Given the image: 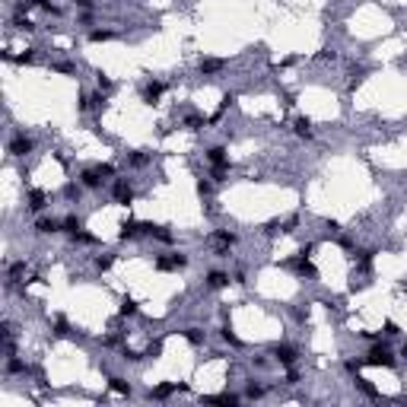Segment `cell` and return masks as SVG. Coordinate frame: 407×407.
Instances as JSON below:
<instances>
[{
    "label": "cell",
    "instance_id": "obj_1",
    "mask_svg": "<svg viewBox=\"0 0 407 407\" xmlns=\"http://www.w3.org/2000/svg\"><path fill=\"white\" fill-rule=\"evenodd\" d=\"M366 366H394V353H391V347H385V344H375L372 350L366 353Z\"/></svg>",
    "mask_w": 407,
    "mask_h": 407
},
{
    "label": "cell",
    "instance_id": "obj_2",
    "mask_svg": "<svg viewBox=\"0 0 407 407\" xmlns=\"http://www.w3.org/2000/svg\"><path fill=\"white\" fill-rule=\"evenodd\" d=\"M108 175H115V169L112 166H99V169H86V172H83V185L86 188H99L102 181L108 178Z\"/></svg>",
    "mask_w": 407,
    "mask_h": 407
},
{
    "label": "cell",
    "instance_id": "obj_3",
    "mask_svg": "<svg viewBox=\"0 0 407 407\" xmlns=\"http://www.w3.org/2000/svg\"><path fill=\"white\" fill-rule=\"evenodd\" d=\"M274 356L283 363V366H290V363L296 360V350H293V347H287V344H277V347H274Z\"/></svg>",
    "mask_w": 407,
    "mask_h": 407
},
{
    "label": "cell",
    "instance_id": "obj_4",
    "mask_svg": "<svg viewBox=\"0 0 407 407\" xmlns=\"http://www.w3.org/2000/svg\"><path fill=\"white\" fill-rule=\"evenodd\" d=\"M29 150H32V140H29V137H16V140L10 143V153L13 156H26Z\"/></svg>",
    "mask_w": 407,
    "mask_h": 407
},
{
    "label": "cell",
    "instance_id": "obj_5",
    "mask_svg": "<svg viewBox=\"0 0 407 407\" xmlns=\"http://www.w3.org/2000/svg\"><path fill=\"white\" fill-rule=\"evenodd\" d=\"M131 197H134V191L124 181H118V185H115V200H118V204H131Z\"/></svg>",
    "mask_w": 407,
    "mask_h": 407
},
{
    "label": "cell",
    "instance_id": "obj_6",
    "mask_svg": "<svg viewBox=\"0 0 407 407\" xmlns=\"http://www.w3.org/2000/svg\"><path fill=\"white\" fill-rule=\"evenodd\" d=\"M229 283V277L223 274V271H210V277H207V287L210 290H220V287H226Z\"/></svg>",
    "mask_w": 407,
    "mask_h": 407
},
{
    "label": "cell",
    "instance_id": "obj_7",
    "mask_svg": "<svg viewBox=\"0 0 407 407\" xmlns=\"http://www.w3.org/2000/svg\"><path fill=\"white\" fill-rule=\"evenodd\" d=\"M207 159L213 162L216 169H226V150H223V147H213V150L207 153Z\"/></svg>",
    "mask_w": 407,
    "mask_h": 407
},
{
    "label": "cell",
    "instance_id": "obj_8",
    "mask_svg": "<svg viewBox=\"0 0 407 407\" xmlns=\"http://www.w3.org/2000/svg\"><path fill=\"white\" fill-rule=\"evenodd\" d=\"M185 264H188L185 254H172V258H162V261H159L162 271H172V267H185Z\"/></svg>",
    "mask_w": 407,
    "mask_h": 407
},
{
    "label": "cell",
    "instance_id": "obj_9",
    "mask_svg": "<svg viewBox=\"0 0 407 407\" xmlns=\"http://www.w3.org/2000/svg\"><path fill=\"white\" fill-rule=\"evenodd\" d=\"M29 207H32L35 213H39V210H45V194H41V191H35L32 197H29Z\"/></svg>",
    "mask_w": 407,
    "mask_h": 407
},
{
    "label": "cell",
    "instance_id": "obj_10",
    "mask_svg": "<svg viewBox=\"0 0 407 407\" xmlns=\"http://www.w3.org/2000/svg\"><path fill=\"white\" fill-rule=\"evenodd\" d=\"M296 134H299V137H306V140H309V137H312V124H309L306 118H299V121H296Z\"/></svg>",
    "mask_w": 407,
    "mask_h": 407
},
{
    "label": "cell",
    "instance_id": "obj_11",
    "mask_svg": "<svg viewBox=\"0 0 407 407\" xmlns=\"http://www.w3.org/2000/svg\"><path fill=\"white\" fill-rule=\"evenodd\" d=\"M207 401L210 404H235L239 398H235V394H213V398H207Z\"/></svg>",
    "mask_w": 407,
    "mask_h": 407
},
{
    "label": "cell",
    "instance_id": "obj_12",
    "mask_svg": "<svg viewBox=\"0 0 407 407\" xmlns=\"http://www.w3.org/2000/svg\"><path fill=\"white\" fill-rule=\"evenodd\" d=\"M220 67H223V60H200V70H204V74H213Z\"/></svg>",
    "mask_w": 407,
    "mask_h": 407
},
{
    "label": "cell",
    "instance_id": "obj_13",
    "mask_svg": "<svg viewBox=\"0 0 407 407\" xmlns=\"http://www.w3.org/2000/svg\"><path fill=\"white\" fill-rule=\"evenodd\" d=\"M159 93H162V83H150V86H147V102L159 99Z\"/></svg>",
    "mask_w": 407,
    "mask_h": 407
},
{
    "label": "cell",
    "instance_id": "obj_14",
    "mask_svg": "<svg viewBox=\"0 0 407 407\" xmlns=\"http://www.w3.org/2000/svg\"><path fill=\"white\" fill-rule=\"evenodd\" d=\"M299 274H306V277H315V267H312V264H309V261H306V258H302V261H299Z\"/></svg>",
    "mask_w": 407,
    "mask_h": 407
},
{
    "label": "cell",
    "instance_id": "obj_15",
    "mask_svg": "<svg viewBox=\"0 0 407 407\" xmlns=\"http://www.w3.org/2000/svg\"><path fill=\"white\" fill-rule=\"evenodd\" d=\"M134 312H137L134 299H124V302H121V315H134Z\"/></svg>",
    "mask_w": 407,
    "mask_h": 407
},
{
    "label": "cell",
    "instance_id": "obj_16",
    "mask_svg": "<svg viewBox=\"0 0 407 407\" xmlns=\"http://www.w3.org/2000/svg\"><path fill=\"white\" fill-rule=\"evenodd\" d=\"M112 388H115V391H121V394H131L127 382H121V379H112Z\"/></svg>",
    "mask_w": 407,
    "mask_h": 407
},
{
    "label": "cell",
    "instance_id": "obj_17",
    "mask_svg": "<svg viewBox=\"0 0 407 407\" xmlns=\"http://www.w3.org/2000/svg\"><path fill=\"white\" fill-rule=\"evenodd\" d=\"M188 341H191V344H200V341H204V334H200L197 328H188Z\"/></svg>",
    "mask_w": 407,
    "mask_h": 407
},
{
    "label": "cell",
    "instance_id": "obj_18",
    "mask_svg": "<svg viewBox=\"0 0 407 407\" xmlns=\"http://www.w3.org/2000/svg\"><path fill=\"white\" fill-rule=\"evenodd\" d=\"M172 391H175V385H159L153 394H156V398H166V394H172Z\"/></svg>",
    "mask_w": 407,
    "mask_h": 407
},
{
    "label": "cell",
    "instance_id": "obj_19",
    "mask_svg": "<svg viewBox=\"0 0 407 407\" xmlns=\"http://www.w3.org/2000/svg\"><path fill=\"white\" fill-rule=\"evenodd\" d=\"M89 39H93V41H108V39H112V32H99V29H96Z\"/></svg>",
    "mask_w": 407,
    "mask_h": 407
},
{
    "label": "cell",
    "instance_id": "obj_20",
    "mask_svg": "<svg viewBox=\"0 0 407 407\" xmlns=\"http://www.w3.org/2000/svg\"><path fill=\"white\" fill-rule=\"evenodd\" d=\"M248 398H261V394H264V388H258V385H248Z\"/></svg>",
    "mask_w": 407,
    "mask_h": 407
},
{
    "label": "cell",
    "instance_id": "obj_21",
    "mask_svg": "<svg viewBox=\"0 0 407 407\" xmlns=\"http://www.w3.org/2000/svg\"><path fill=\"white\" fill-rule=\"evenodd\" d=\"M96 267H99V271H108V267H112V258H99V261H96Z\"/></svg>",
    "mask_w": 407,
    "mask_h": 407
},
{
    "label": "cell",
    "instance_id": "obj_22",
    "mask_svg": "<svg viewBox=\"0 0 407 407\" xmlns=\"http://www.w3.org/2000/svg\"><path fill=\"white\" fill-rule=\"evenodd\" d=\"M385 334H388V337H394V334H398V325H394V321H385Z\"/></svg>",
    "mask_w": 407,
    "mask_h": 407
}]
</instances>
